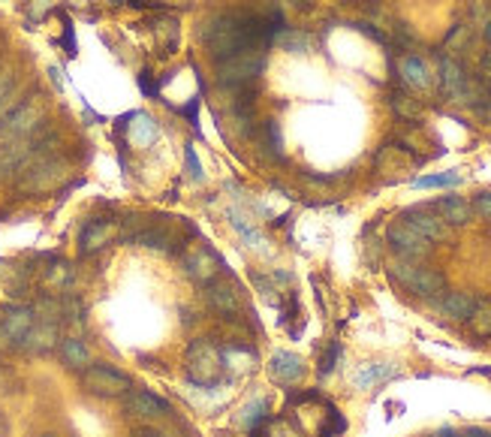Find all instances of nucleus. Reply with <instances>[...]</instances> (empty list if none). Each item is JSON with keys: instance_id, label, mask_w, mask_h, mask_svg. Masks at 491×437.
<instances>
[{"instance_id": "f704fd0d", "label": "nucleus", "mask_w": 491, "mask_h": 437, "mask_svg": "<svg viewBox=\"0 0 491 437\" xmlns=\"http://www.w3.org/2000/svg\"><path fill=\"white\" fill-rule=\"evenodd\" d=\"M133 437H166L160 432V428H151V425H142V428H136Z\"/></svg>"}, {"instance_id": "4be33fe9", "label": "nucleus", "mask_w": 491, "mask_h": 437, "mask_svg": "<svg viewBox=\"0 0 491 437\" xmlns=\"http://www.w3.org/2000/svg\"><path fill=\"white\" fill-rule=\"evenodd\" d=\"M60 356H64V362L76 368V371H85V368L91 365V353H88V344H85L82 338H60Z\"/></svg>"}, {"instance_id": "473e14b6", "label": "nucleus", "mask_w": 491, "mask_h": 437, "mask_svg": "<svg viewBox=\"0 0 491 437\" xmlns=\"http://www.w3.org/2000/svg\"><path fill=\"white\" fill-rule=\"evenodd\" d=\"M341 356V347L338 344H332V350H329V353H326L323 356V365H320V374H329L332 371V368H335V359H338Z\"/></svg>"}, {"instance_id": "2f4dec72", "label": "nucleus", "mask_w": 491, "mask_h": 437, "mask_svg": "<svg viewBox=\"0 0 491 437\" xmlns=\"http://www.w3.org/2000/svg\"><path fill=\"white\" fill-rule=\"evenodd\" d=\"M184 160H187V169H191V178H193V182H200V178H202V163H200V157H196L193 145H184Z\"/></svg>"}, {"instance_id": "39448f33", "label": "nucleus", "mask_w": 491, "mask_h": 437, "mask_svg": "<svg viewBox=\"0 0 491 437\" xmlns=\"http://www.w3.org/2000/svg\"><path fill=\"white\" fill-rule=\"evenodd\" d=\"M389 275L395 284H401L419 299H437L441 293H446V278L437 269H425V265H413V263H395Z\"/></svg>"}, {"instance_id": "ddd939ff", "label": "nucleus", "mask_w": 491, "mask_h": 437, "mask_svg": "<svg viewBox=\"0 0 491 437\" xmlns=\"http://www.w3.org/2000/svg\"><path fill=\"white\" fill-rule=\"evenodd\" d=\"M209 305L218 314L236 317V314H241V308H245V296H241V287L236 284V281L218 278L209 284Z\"/></svg>"}, {"instance_id": "e433bc0d", "label": "nucleus", "mask_w": 491, "mask_h": 437, "mask_svg": "<svg viewBox=\"0 0 491 437\" xmlns=\"http://www.w3.org/2000/svg\"><path fill=\"white\" fill-rule=\"evenodd\" d=\"M196 109H200V100H191V106L181 109V112H187V118H191V124H193V127H196V121H200V118H196Z\"/></svg>"}, {"instance_id": "c9c22d12", "label": "nucleus", "mask_w": 491, "mask_h": 437, "mask_svg": "<svg viewBox=\"0 0 491 437\" xmlns=\"http://www.w3.org/2000/svg\"><path fill=\"white\" fill-rule=\"evenodd\" d=\"M356 28H359L362 33H368V37H371V40H377V42H386V37H383V33H380V31H374L371 24H356Z\"/></svg>"}, {"instance_id": "1a4fd4ad", "label": "nucleus", "mask_w": 491, "mask_h": 437, "mask_svg": "<svg viewBox=\"0 0 491 437\" xmlns=\"http://www.w3.org/2000/svg\"><path fill=\"white\" fill-rule=\"evenodd\" d=\"M169 401L157 398L154 392L148 389H130L124 396V414L139 419V423H154V419H163L169 416Z\"/></svg>"}, {"instance_id": "c85d7f7f", "label": "nucleus", "mask_w": 491, "mask_h": 437, "mask_svg": "<svg viewBox=\"0 0 491 437\" xmlns=\"http://www.w3.org/2000/svg\"><path fill=\"white\" fill-rule=\"evenodd\" d=\"M15 106V76H0V115Z\"/></svg>"}, {"instance_id": "ea45409f", "label": "nucleus", "mask_w": 491, "mask_h": 437, "mask_svg": "<svg viewBox=\"0 0 491 437\" xmlns=\"http://www.w3.org/2000/svg\"><path fill=\"white\" fill-rule=\"evenodd\" d=\"M482 37H486V42H488V46H491V22L486 24V28H482Z\"/></svg>"}, {"instance_id": "2eb2a0df", "label": "nucleus", "mask_w": 491, "mask_h": 437, "mask_svg": "<svg viewBox=\"0 0 491 437\" xmlns=\"http://www.w3.org/2000/svg\"><path fill=\"white\" fill-rule=\"evenodd\" d=\"M121 238H124V242H133V245H142V247H151V251H163V254L175 251V236L160 224H145L142 229L121 233Z\"/></svg>"}, {"instance_id": "6ab92c4d", "label": "nucleus", "mask_w": 491, "mask_h": 437, "mask_svg": "<svg viewBox=\"0 0 491 437\" xmlns=\"http://www.w3.org/2000/svg\"><path fill=\"white\" fill-rule=\"evenodd\" d=\"M395 374L398 371H395V365H389V362H368L356 371L353 383H356L359 389H374V387H380V383L392 380Z\"/></svg>"}, {"instance_id": "0eeeda50", "label": "nucleus", "mask_w": 491, "mask_h": 437, "mask_svg": "<svg viewBox=\"0 0 491 437\" xmlns=\"http://www.w3.org/2000/svg\"><path fill=\"white\" fill-rule=\"evenodd\" d=\"M386 242H389L392 251L404 256V260H425V256L432 254V242L422 238L416 229L407 227L404 220H398V224H392L386 229Z\"/></svg>"}, {"instance_id": "dca6fc26", "label": "nucleus", "mask_w": 491, "mask_h": 437, "mask_svg": "<svg viewBox=\"0 0 491 437\" xmlns=\"http://www.w3.org/2000/svg\"><path fill=\"white\" fill-rule=\"evenodd\" d=\"M441 88L450 100L464 103L468 100V88H470V76L464 73V67L455 61V58H441Z\"/></svg>"}, {"instance_id": "a19ab883", "label": "nucleus", "mask_w": 491, "mask_h": 437, "mask_svg": "<svg viewBox=\"0 0 491 437\" xmlns=\"http://www.w3.org/2000/svg\"><path fill=\"white\" fill-rule=\"evenodd\" d=\"M292 4H296L299 10H308V6H311V0H292Z\"/></svg>"}, {"instance_id": "412c9836", "label": "nucleus", "mask_w": 491, "mask_h": 437, "mask_svg": "<svg viewBox=\"0 0 491 437\" xmlns=\"http://www.w3.org/2000/svg\"><path fill=\"white\" fill-rule=\"evenodd\" d=\"M401 76H404V82H407L410 88H419V91L432 88V70H428V64L416 55H407L401 61Z\"/></svg>"}, {"instance_id": "58836bf2", "label": "nucleus", "mask_w": 491, "mask_h": 437, "mask_svg": "<svg viewBox=\"0 0 491 437\" xmlns=\"http://www.w3.org/2000/svg\"><path fill=\"white\" fill-rule=\"evenodd\" d=\"M434 437H459V432H452V428H441Z\"/></svg>"}, {"instance_id": "4468645a", "label": "nucleus", "mask_w": 491, "mask_h": 437, "mask_svg": "<svg viewBox=\"0 0 491 437\" xmlns=\"http://www.w3.org/2000/svg\"><path fill=\"white\" fill-rule=\"evenodd\" d=\"M301 374H305V362H301L299 353H290V350H281L269 359V380L278 383V387H290V383H299Z\"/></svg>"}, {"instance_id": "c756f323", "label": "nucleus", "mask_w": 491, "mask_h": 437, "mask_svg": "<svg viewBox=\"0 0 491 437\" xmlns=\"http://www.w3.org/2000/svg\"><path fill=\"white\" fill-rule=\"evenodd\" d=\"M461 184V175L459 173H443V175H425V178H416L413 187H455Z\"/></svg>"}, {"instance_id": "79ce46f5", "label": "nucleus", "mask_w": 491, "mask_h": 437, "mask_svg": "<svg viewBox=\"0 0 491 437\" xmlns=\"http://www.w3.org/2000/svg\"><path fill=\"white\" fill-rule=\"evenodd\" d=\"M488 437H491V434H488Z\"/></svg>"}, {"instance_id": "f03ea898", "label": "nucleus", "mask_w": 491, "mask_h": 437, "mask_svg": "<svg viewBox=\"0 0 491 437\" xmlns=\"http://www.w3.org/2000/svg\"><path fill=\"white\" fill-rule=\"evenodd\" d=\"M263 67H265V51H260V49L238 51V55H229V58H223V61H218V82L227 94L247 91V88H254L256 79H260Z\"/></svg>"}, {"instance_id": "423d86ee", "label": "nucleus", "mask_w": 491, "mask_h": 437, "mask_svg": "<svg viewBox=\"0 0 491 437\" xmlns=\"http://www.w3.org/2000/svg\"><path fill=\"white\" fill-rule=\"evenodd\" d=\"M82 387L97 398H124L133 389V380L124 371H118V368L97 362L82 371Z\"/></svg>"}, {"instance_id": "a878e982", "label": "nucleus", "mask_w": 491, "mask_h": 437, "mask_svg": "<svg viewBox=\"0 0 491 437\" xmlns=\"http://www.w3.org/2000/svg\"><path fill=\"white\" fill-rule=\"evenodd\" d=\"M389 106L395 109V115H401L404 121H419L422 118V109H419V103L410 97V94H401V91H395L392 97H389Z\"/></svg>"}, {"instance_id": "b1692460", "label": "nucleus", "mask_w": 491, "mask_h": 437, "mask_svg": "<svg viewBox=\"0 0 491 437\" xmlns=\"http://www.w3.org/2000/svg\"><path fill=\"white\" fill-rule=\"evenodd\" d=\"M468 323L477 338H491V299H477Z\"/></svg>"}, {"instance_id": "f8f14e48", "label": "nucleus", "mask_w": 491, "mask_h": 437, "mask_svg": "<svg viewBox=\"0 0 491 437\" xmlns=\"http://www.w3.org/2000/svg\"><path fill=\"white\" fill-rule=\"evenodd\" d=\"M184 269H187V275L193 281H200V284H211V281H218L223 275V260L218 251H211V247H196L193 254L184 256Z\"/></svg>"}, {"instance_id": "393cba45", "label": "nucleus", "mask_w": 491, "mask_h": 437, "mask_svg": "<svg viewBox=\"0 0 491 437\" xmlns=\"http://www.w3.org/2000/svg\"><path fill=\"white\" fill-rule=\"evenodd\" d=\"M274 42H278L281 49H287L292 51V55H305L308 49H311V33H305V31H290V28H283L278 37H274Z\"/></svg>"}, {"instance_id": "9b49d317", "label": "nucleus", "mask_w": 491, "mask_h": 437, "mask_svg": "<svg viewBox=\"0 0 491 437\" xmlns=\"http://www.w3.org/2000/svg\"><path fill=\"white\" fill-rule=\"evenodd\" d=\"M118 236V220L112 218H94L88 224L82 227L79 233V254L82 256H91L103 251L106 245H112V238Z\"/></svg>"}, {"instance_id": "9d476101", "label": "nucleus", "mask_w": 491, "mask_h": 437, "mask_svg": "<svg viewBox=\"0 0 491 437\" xmlns=\"http://www.w3.org/2000/svg\"><path fill=\"white\" fill-rule=\"evenodd\" d=\"M404 224L413 227L422 238H428L432 245L450 242V224H443L441 214L428 211V209H407L404 211Z\"/></svg>"}, {"instance_id": "bb28decb", "label": "nucleus", "mask_w": 491, "mask_h": 437, "mask_svg": "<svg viewBox=\"0 0 491 437\" xmlns=\"http://www.w3.org/2000/svg\"><path fill=\"white\" fill-rule=\"evenodd\" d=\"M265 410H269V405H265V398H254L251 405H245V410H241L238 423L254 432V428H260V423L265 419Z\"/></svg>"}, {"instance_id": "7c9ffc66", "label": "nucleus", "mask_w": 491, "mask_h": 437, "mask_svg": "<svg viewBox=\"0 0 491 437\" xmlns=\"http://www.w3.org/2000/svg\"><path fill=\"white\" fill-rule=\"evenodd\" d=\"M473 211H477L482 220H488V224H491V191H482L477 200H473Z\"/></svg>"}, {"instance_id": "aec40b11", "label": "nucleus", "mask_w": 491, "mask_h": 437, "mask_svg": "<svg viewBox=\"0 0 491 437\" xmlns=\"http://www.w3.org/2000/svg\"><path fill=\"white\" fill-rule=\"evenodd\" d=\"M130 121H133L130 124V142L139 145V148H151V145L157 142V136H160L157 121H154L148 112H133Z\"/></svg>"}, {"instance_id": "f3484780", "label": "nucleus", "mask_w": 491, "mask_h": 437, "mask_svg": "<svg viewBox=\"0 0 491 437\" xmlns=\"http://www.w3.org/2000/svg\"><path fill=\"white\" fill-rule=\"evenodd\" d=\"M42 278V287L51 290V293H64V290H70L73 284V269L67 260H60V256H49L46 260V269L40 272Z\"/></svg>"}, {"instance_id": "6e6552de", "label": "nucleus", "mask_w": 491, "mask_h": 437, "mask_svg": "<svg viewBox=\"0 0 491 437\" xmlns=\"http://www.w3.org/2000/svg\"><path fill=\"white\" fill-rule=\"evenodd\" d=\"M33 323H37V311L28 305H4L0 308V335L10 341L13 347H22V341L28 338Z\"/></svg>"}, {"instance_id": "20e7f679", "label": "nucleus", "mask_w": 491, "mask_h": 437, "mask_svg": "<svg viewBox=\"0 0 491 437\" xmlns=\"http://www.w3.org/2000/svg\"><path fill=\"white\" fill-rule=\"evenodd\" d=\"M42 118H46V103L42 97H24L10 109L6 115H0V136L4 139H24L40 130Z\"/></svg>"}, {"instance_id": "cd10ccee", "label": "nucleus", "mask_w": 491, "mask_h": 437, "mask_svg": "<svg viewBox=\"0 0 491 437\" xmlns=\"http://www.w3.org/2000/svg\"><path fill=\"white\" fill-rule=\"evenodd\" d=\"M260 139H263V145H269L272 157H281V154H283V136H281V124L278 121H265Z\"/></svg>"}, {"instance_id": "4c0bfd02", "label": "nucleus", "mask_w": 491, "mask_h": 437, "mask_svg": "<svg viewBox=\"0 0 491 437\" xmlns=\"http://www.w3.org/2000/svg\"><path fill=\"white\" fill-rule=\"evenodd\" d=\"M459 437H488V434L482 432V428H468V432H464V434H459Z\"/></svg>"}, {"instance_id": "5701e85b", "label": "nucleus", "mask_w": 491, "mask_h": 437, "mask_svg": "<svg viewBox=\"0 0 491 437\" xmlns=\"http://www.w3.org/2000/svg\"><path fill=\"white\" fill-rule=\"evenodd\" d=\"M473 305H477V299L470 293H446L441 302V311L450 317V320H468Z\"/></svg>"}, {"instance_id": "a211bd4d", "label": "nucleus", "mask_w": 491, "mask_h": 437, "mask_svg": "<svg viewBox=\"0 0 491 437\" xmlns=\"http://www.w3.org/2000/svg\"><path fill=\"white\" fill-rule=\"evenodd\" d=\"M434 211L441 214V220L450 227H464V224H470V218H473L470 202H464L461 196H443V200L434 202Z\"/></svg>"}, {"instance_id": "72a5a7b5", "label": "nucleus", "mask_w": 491, "mask_h": 437, "mask_svg": "<svg viewBox=\"0 0 491 437\" xmlns=\"http://www.w3.org/2000/svg\"><path fill=\"white\" fill-rule=\"evenodd\" d=\"M139 85H142V91L148 94V97H154V94H160V85H154V82H151V73H142V76H139Z\"/></svg>"}, {"instance_id": "7ed1b4c3", "label": "nucleus", "mask_w": 491, "mask_h": 437, "mask_svg": "<svg viewBox=\"0 0 491 437\" xmlns=\"http://www.w3.org/2000/svg\"><path fill=\"white\" fill-rule=\"evenodd\" d=\"M187 380L196 383V387H211V383L220 380L223 374V353L220 347L209 338H196L187 347V362H184Z\"/></svg>"}, {"instance_id": "f257e3e1", "label": "nucleus", "mask_w": 491, "mask_h": 437, "mask_svg": "<svg viewBox=\"0 0 491 437\" xmlns=\"http://www.w3.org/2000/svg\"><path fill=\"white\" fill-rule=\"evenodd\" d=\"M67 178V160L58 157L55 151H46V154H37L28 166L22 169L19 178H15V187L28 196H40V193H49Z\"/></svg>"}]
</instances>
